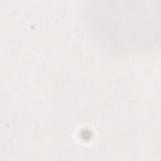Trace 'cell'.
<instances>
[{"label":"cell","mask_w":161,"mask_h":161,"mask_svg":"<svg viewBox=\"0 0 161 161\" xmlns=\"http://www.w3.org/2000/svg\"><path fill=\"white\" fill-rule=\"evenodd\" d=\"M140 0L99 1L89 8V21L96 37L116 51L143 50L155 33V5Z\"/></svg>","instance_id":"6da1fadb"}]
</instances>
